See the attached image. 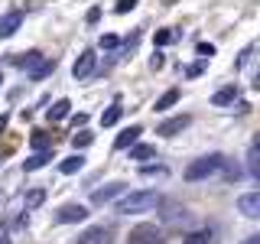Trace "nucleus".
Wrapping results in <instances>:
<instances>
[{"mask_svg": "<svg viewBox=\"0 0 260 244\" xmlns=\"http://www.w3.org/2000/svg\"><path fill=\"white\" fill-rule=\"evenodd\" d=\"M159 205V192L156 189H140V192H127L117 199L120 215H140V211H153Z\"/></svg>", "mask_w": 260, "mask_h": 244, "instance_id": "f257e3e1", "label": "nucleus"}, {"mask_svg": "<svg viewBox=\"0 0 260 244\" xmlns=\"http://www.w3.org/2000/svg\"><path fill=\"white\" fill-rule=\"evenodd\" d=\"M228 166V157L224 153H205V157H199V160H192L189 166H185V179L189 182H199V179H208V176H215V173H221V169Z\"/></svg>", "mask_w": 260, "mask_h": 244, "instance_id": "f03ea898", "label": "nucleus"}, {"mask_svg": "<svg viewBox=\"0 0 260 244\" xmlns=\"http://www.w3.org/2000/svg\"><path fill=\"white\" fill-rule=\"evenodd\" d=\"M127 244H166V238H162V231H159L156 225L143 222V225H137L134 231H130Z\"/></svg>", "mask_w": 260, "mask_h": 244, "instance_id": "7ed1b4c3", "label": "nucleus"}, {"mask_svg": "<svg viewBox=\"0 0 260 244\" xmlns=\"http://www.w3.org/2000/svg\"><path fill=\"white\" fill-rule=\"evenodd\" d=\"M159 218H162L166 225H173V228H182V225H189V222H192V215L185 211V205H179V202H162Z\"/></svg>", "mask_w": 260, "mask_h": 244, "instance_id": "20e7f679", "label": "nucleus"}, {"mask_svg": "<svg viewBox=\"0 0 260 244\" xmlns=\"http://www.w3.org/2000/svg\"><path fill=\"white\" fill-rule=\"evenodd\" d=\"M120 192H124V182H108L101 189H91V205H108L111 199H120Z\"/></svg>", "mask_w": 260, "mask_h": 244, "instance_id": "39448f33", "label": "nucleus"}, {"mask_svg": "<svg viewBox=\"0 0 260 244\" xmlns=\"http://www.w3.org/2000/svg\"><path fill=\"white\" fill-rule=\"evenodd\" d=\"M88 218V208L85 205H62L59 211H55V222H62V225H78V222H85Z\"/></svg>", "mask_w": 260, "mask_h": 244, "instance_id": "423d86ee", "label": "nucleus"}, {"mask_svg": "<svg viewBox=\"0 0 260 244\" xmlns=\"http://www.w3.org/2000/svg\"><path fill=\"white\" fill-rule=\"evenodd\" d=\"M189 124H192L189 114H179V117H173V120H162V124L156 127V134H159V137H176V134H182Z\"/></svg>", "mask_w": 260, "mask_h": 244, "instance_id": "0eeeda50", "label": "nucleus"}, {"mask_svg": "<svg viewBox=\"0 0 260 244\" xmlns=\"http://www.w3.org/2000/svg\"><path fill=\"white\" fill-rule=\"evenodd\" d=\"M94 62H98L94 49H85V52H81V59L75 62V69H72V75H75L78 81H85V78H88V75L94 72Z\"/></svg>", "mask_w": 260, "mask_h": 244, "instance_id": "6e6552de", "label": "nucleus"}, {"mask_svg": "<svg viewBox=\"0 0 260 244\" xmlns=\"http://www.w3.org/2000/svg\"><path fill=\"white\" fill-rule=\"evenodd\" d=\"M238 211L247 218H260V192H247L238 199Z\"/></svg>", "mask_w": 260, "mask_h": 244, "instance_id": "1a4fd4ad", "label": "nucleus"}, {"mask_svg": "<svg viewBox=\"0 0 260 244\" xmlns=\"http://www.w3.org/2000/svg\"><path fill=\"white\" fill-rule=\"evenodd\" d=\"M20 23H23V13L20 10H7L4 16H0V39L13 36V33L20 29Z\"/></svg>", "mask_w": 260, "mask_h": 244, "instance_id": "9d476101", "label": "nucleus"}, {"mask_svg": "<svg viewBox=\"0 0 260 244\" xmlns=\"http://www.w3.org/2000/svg\"><path fill=\"white\" fill-rule=\"evenodd\" d=\"M140 134H143V130L137 127V124H134V127H124L117 137H114V150H130V146L140 140Z\"/></svg>", "mask_w": 260, "mask_h": 244, "instance_id": "9b49d317", "label": "nucleus"}, {"mask_svg": "<svg viewBox=\"0 0 260 244\" xmlns=\"http://www.w3.org/2000/svg\"><path fill=\"white\" fill-rule=\"evenodd\" d=\"M215 241V228L211 225H202V228H195V231H189L182 238V244H211Z\"/></svg>", "mask_w": 260, "mask_h": 244, "instance_id": "f8f14e48", "label": "nucleus"}, {"mask_svg": "<svg viewBox=\"0 0 260 244\" xmlns=\"http://www.w3.org/2000/svg\"><path fill=\"white\" fill-rule=\"evenodd\" d=\"M231 101H238V85H224L211 95V104H215V108H228Z\"/></svg>", "mask_w": 260, "mask_h": 244, "instance_id": "ddd939ff", "label": "nucleus"}, {"mask_svg": "<svg viewBox=\"0 0 260 244\" xmlns=\"http://www.w3.org/2000/svg\"><path fill=\"white\" fill-rule=\"evenodd\" d=\"M39 59H43V52H36V49H29V52H23V55H7V62H10V65H16V69H26V72Z\"/></svg>", "mask_w": 260, "mask_h": 244, "instance_id": "4468645a", "label": "nucleus"}, {"mask_svg": "<svg viewBox=\"0 0 260 244\" xmlns=\"http://www.w3.org/2000/svg\"><path fill=\"white\" fill-rule=\"evenodd\" d=\"M75 244H111V231L108 228H91V231H85Z\"/></svg>", "mask_w": 260, "mask_h": 244, "instance_id": "2eb2a0df", "label": "nucleus"}, {"mask_svg": "<svg viewBox=\"0 0 260 244\" xmlns=\"http://www.w3.org/2000/svg\"><path fill=\"white\" fill-rule=\"evenodd\" d=\"M153 157H156V146H153V143H134V146H130V160H137L140 166H143V160L150 163Z\"/></svg>", "mask_w": 260, "mask_h": 244, "instance_id": "dca6fc26", "label": "nucleus"}, {"mask_svg": "<svg viewBox=\"0 0 260 244\" xmlns=\"http://www.w3.org/2000/svg\"><path fill=\"white\" fill-rule=\"evenodd\" d=\"M81 169H85V157H81V153H75V157H69V160L59 163L62 176H75V173H81Z\"/></svg>", "mask_w": 260, "mask_h": 244, "instance_id": "f3484780", "label": "nucleus"}, {"mask_svg": "<svg viewBox=\"0 0 260 244\" xmlns=\"http://www.w3.org/2000/svg\"><path fill=\"white\" fill-rule=\"evenodd\" d=\"M72 114V101L69 98H62V101H55L52 108H49V120H52V124H59V120H65Z\"/></svg>", "mask_w": 260, "mask_h": 244, "instance_id": "a211bd4d", "label": "nucleus"}, {"mask_svg": "<svg viewBox=\"0 0 260 244\" xmlns=\"http://www.w3.org/2000/svg\"><path fill=\"white\" fill-rule=\"evenodd\" d=\"M49 160H52V150H43V153H32V157L23 163V169L26 173H36V169H43V166H49Z\"/></svg>", "mask_w": 260, "mask_h": 244, "instance_id": "6ab92c4d", "label": "nucleus"}, {"mask_svg": "<svg viewBox=\"0 0 260 244\" xmlns=\"http://www.w3.org/2000/svg\"><path fill=\"white\" fill-rule=\"evenodd\" d=\"M179 98H182V92H179V88H169V92H162V95L156 98L153 111H169V108H173V104L179 101Z\"/></svg>", "mask_w": 260, "mask_h": 244, "instance_id": "aec40b11", "label": "nucleus"}, {"mask_svg": "<svg viewBox=\"0 0 260 244\" xmlns=\"http://www.w3.org/2000/svg\"><path fill=\"white\" fill-rule=\"evenodd\" d=\"M52 69H55V62H52V59H39V62L29 69V81H43Z\"/></svg>", "mask_w": 260, "mask_h": 244, "instance_id": "412c9836", "label": "nucleus"}, {"mask_svg": "<svg viewBox=\"0 0 260 244\" xmlns=\"http://www.w3.org/2000/svg\"><path fill=\"white\" fill-rule=\"evenodd\" d=\"M46 202V189H29L26 195H23V208L32 211V208H39Z\"/></svg>", "mask_w": 260, "mask_h": 244, "instance_id": "4be33fe9", "label": "nucleus"}, {"mask_svg": "<svg viewBox=\"0 0 260 244\" xmlns=\"http://www.w3.org/2000/svg\"><path fill=\"white\" fill-rule=\"evenodd\" d=\"M120 111H124V108H120V101H114L111 108L101 114V127H114V124H117V117H120Z\"/></svg>", "mask_w": 260, "mask_h": 244, "instance_id": "5701e85b", "label": "nucleus"}, {"mask_svg": "<svg viewBox=\"0 0 260 244\" xmlns=\"http://www.w3.org/2000/svg\"><path fill=\"white\" fill-rule=\"evenodd\" d=\"M176 39H179L176 29H156V33H153V43H156V46H169V43H176Z\"/></svg>", "mask_w": 260, "mask_h": 244, "instance_id": "b1692460", "label": "nucleus"}, {"mask_svg": "<svg viewBox=\"0 0 260 244\" xmlns=\"http://www.w3.org/2000/svg\"><path fill=\"white\" fill-rule=\"evenodd\" d=\"M29 143L36 146V150H49V134H43V130H32Z\"/></svg>", "mask_w": 260, "mask_h": 244, "instance_id": "393cba45", "label": "nucleus"}, {"mask_svg": "<svg viewBox=\"0 0 260 244\" xmlns=\"http://www.w3.org/2000/svg\"><path fill=\"white\" fill-rule=\"evenodd\" d=\"M91 140H94V134H91V130H78V134L72 137V143H75L78 150H81V146H88V143H91Z\"/></svg>", "mask_w": 260, "mask_h": 244, "instance_id": "a878e982", "label": "nucleus"}, {"mask_svg": "<svg viewBox=\"0 0 260 244\" xmlns=\"http://www.w3.org/2000/svg\"><path fill=\"white\" fill-rule=\"evenodd\" d=\"M247 169H250V176H254V179H260V153L250 150V157H247Z\"/></svg>", "mask_w": 260, "mask_h": 244, "instance_id": "bb28decb", "label": "nucleus"}, {"mask_svg": "<svg viewBox=\"0 0 260 244\" xmlns=\"http://www.w3.org/2000/svg\"><path fill=\"white\" fill-rule=\"evenodd\" d=\"M130 10H137V0H117V4H114V13H130Z\"/></svg>", "mask_w": 260, "mask_h": 244, "instance_id": "cd10ccee", "label": "nucleus"}, {"mask_svg": "<svg viewBox=\"0 0 260 244\" xmlns=\"http://www.w3.org/2000/svg\"><path fill=\"white\" fill-rule=\"evenodd\" d=\"M140 176H166V166H150V163H143Z\"/></svg>", "mask_w": 260, "mask_h": 244, "instance_id": "c85d7f7f", "label": "nucleus"}, {"mask_svg": "<svg viewBox=\"0 0 260 244\" xmlns=\"http://www.w3.org/2000/svg\"><path fill=\"white\" fill-rule=\"evenodd\" d=\"M101 49H117L120 46V36H114V33H108V36H101V43H98Z\"/></svg>", "mask_w": 260, "mask_h": 244, "instance_id": "c756f323", "label": "nucleus"}, {"mask_svg": "<svg viewBox=\"0 0 260 244\" xmlns=\"http://www.w3.org/2000/svg\"><path fill=\"white\" fill-rule=\"evenodd\" d=\"M137 46V33H130V36H127V43L124 46H120V52H117V59H127V52H130V49H134Z\"/></svg>", "mask_w": 260, "mask_h": 244, "instance_id": "7c9ffc66", "label": "nucleus"}, {"mask_svg": "<svg viewBox=\"0 0 260 244\" xmlns=\"http://www.w3.org/2000/svg\"><path fill=\"white\" fill-rule=\"evenodd\" d=\"M250 55H254V46H247V49H244V52L238 55V62H234V65H238V69H247V62H250Z\"/></svg>", "mask_w": 260, "mask_h": 244, "instance_id": "2f4dec72", "label": "nucleus"}, {"mask_svg": "<svg viewBox=\"0 0 260 244\" xmlns=\"http://www.w3.org/2000/svg\"><path fill=\"white\" fill-rule=\"evenodd\" d=\"M85 20H88V23H91V26H94V23L101 20V7H91V10H88V16H85Z\"/></svg>", "mask_w": 260, "mask_h": 244, "instance_id": "473e14b6", "label": "nucleus"}, {"mask_svg": "<svg viewBox=\"0 0 260 244\" xmlns=\"http://www.w3.org/2000/svg\"><path fill=\"white\" fill-rule=\"evenodd\" d=\"M202 72H205V62H195V65L185 69V75H202Z\"/></svg>", "mask_w": 260, "mask_h": 244, "instance_id": "72a5a7b5", "label": "nucleus"}, {"mask_svg": "<svg viewBox=\"0 0 260 244\" xmlns=\"http://www.w3.org/2000/svg\"><path fill=\"white\" fill-rule=\"evenodd\" d=\"M195 49H199V55H215V46L211 43H199Z\"/></svg>", "mask_w": 260, "mask_h": 244, "instance_id": "f704fd0d", "label": "nucleus"}, {"mask_svg": "<svg viewBox=\"0 0 260 244\" xmlns=\"http://www.w3.org/2000/svg\"><path fill=\"white\" fill-rule=\"evenodd\" d=\"M7 124H10V114H0V137H4V130H7Z\"/></svg>", "mask_w": 260, "mask_h": 244, "instance_id": "c9c22d12", "label": "nucleus"}, {"mask_svg": "<svg viewBox=\"0 0 260 244\" xmlns=\"http://www.w3.org/2000/svg\"><path fill=\"white\" fill-rule=\"evenodd\" d=\"M0 244H10V234H7V228L0 225Z\"/></svg>", "mask_w": 260, "mask_h": 244, "instance_id": "e433bc0d", "label": "nucleus"}, {"mask_svg": "<svg viewBox=\"0 0 260 244\" xmlns=\"http://www.w3.org/2000/svg\"><path fill=\"white\" fill-rule=\"evenodd\" d=\"M250 150L260 153V134H254V140H250Z\"/></svg>", "mask_w": 260, "mask_h": 244, "instance_id": "4c0bfd02", "label": "nucleus"}, {"mask_svg": "<svg viewBox=\"0 0 260 244\" xmlns=\"http://www.w3.org/2000/svg\"><path fill=\"white\" fill-rule=\"evenodd\" d=\"M241 244H260V234H250V238H244Z\"/></svg>", "mask_w": 260, "mask_h": 244, "instance_id": "58836bf2", "label": "nucleus"}, {"mask_svg": "<svg viewBox=\"0 0 260 244\" xmlns=\"http://www.w3.org/2000/svg\"><path fill=\"white\" fill-rule=\"evenodd\" d=\"M0 81H4V72H0Z\"/></svg>", "mask_w": 260, "mask_h": 244, "instance_id": "ea45409f", "label": "nucleus"}]
</instances>
